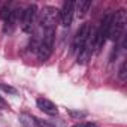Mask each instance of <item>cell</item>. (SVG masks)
<instances>
[{"instance_id":"cell-1","label":"cell","mask_w":127,"mask_h":127,"mask_svg":"<svg viewBox=\"0 0 127 127\" xmlns=\"http://www.w3.org/2000/svg\"><path fill=\"white\" fill-rule=\"evenodd\" d=\"M126 24H127V12L126 9H120L112 15V21H111V27H109V34L108 39H111L114 43H117L126 30Z\"/></svg>"},{"instance_id":"cell-2","label":"cell","mask_w":127,"mask_h":127,"mask_svg":"<svg viewBox=\"0 0 127 127\" xmlns=\"http://www.w3.org/2000/svg\"><path fill=\"white\" fill-rule=\"evenodd\" d=\"M54 34H55V29H48L43 32L42 39L37 42L36 54H37V58L40 61H45L51 57L52 48H54Z\"/></svg>"},{"instance_id":"cell-3","label":"cell","mask_w":127,"mask_h":127,"mask_svg":"<svg viewBox=\"0 0 127 127\" xmlns=\"http://www.w3.org/2000/svg\"><path fill=\"white\" fill-rule=\"evenodd\" d=\"M60 20V11L54 6H43L39 12V23L43 30L55 29L57 23Z\"/></svg>"},{"instance_id":"cell-4","label":"cell","mask_w":127,"mask_h":127,"mask_svg":"<svg viewBox=\"0 0 127 127\" xmlns=\"http://www.w3.org/2000/svg\"><path fill=\"white\" fill-rule=\"evenodd\" d=\"M94 46H96V30H90V34L84 43V46L79 49L78 52V64H87L88 60L91 58V54L94 51Z\"/></svg>"},{"instance_id":"cell-5","label":"cell","mask_w":127,"mask_h":127,"mask_svg":"<svg viewBox=\"0 0 127 127\" xmlns=\"http://www.w3.org/2000/svg\"><path fill=\"white\" fill-rule=\"evenodd\" d=\"M111 21H112V14H106L99 26V29L96 30V46L94 51H100V48L105 45V42L108 40V34H109V27H111Z\"/></svg>"},{"instance_id":"cell-6","label":"cell","mask_w":127,"mask_h":127,"mask_svg":"<svg viewBox=\"0 0 127 127\" xmlns=\"http://www.w3.org/2000/svg\"><path fill=\"white\" fill-rule=\"evenodd\" d=\"M37 17V8L36 5H29L23 12H21V29L26 33H32L34 21Z\"/></svg>"},{"instance_id":"cell-7","label":"cell","mask_w":127,"mask_h":127,"mask_svg":"<svg viewBox=\"0 0 127 127\" xmlns=\"http://www.w3.org/2000/svg\"><path fill=\"white\" fill-rule=\"evenodd\" d=\"M90 30H91V26L88 23H84L78 29V32L73 37V42H72V52H79V49L84 46V43H85V40L90 34Z\"/></svg>"},{"instance_id":"cell-8","label":"cell","mask_w":127,"mask_h":127,"mask_svg":"<svg viewBox=\"0 0 127 127\" xmlns=\"http://www.w3.org/2000/svg\"><path fill=\"white\" fill-rule=\"evenodd\" d=\"M73 12H75V2L67 0L63 3V8L60 11V21L63 27H69L73 20Z\"/></svg>"},{"instance_id":"cell-9","label":"cell","mask_w":127,"mask_h":127,"mask_svg":"<svg viewBox=\"0 0 127 127\" xmlns=\"http://www.w3.org/2000/svg\"><path fill=\"white\" fill-rule=\"evenodd\" d=\"M36 105H37V108H39L42 112H45V114H48V115H51V117L58 115V108L55 106V103H52L51 100H48V99H45V97L37 99Z\"/></svg>"},{"instance_id":"cell-10","label":"cell","mask_w":127,"mask_h":127,"mask_svg":"<svg viewBox=\"0 0 127 127\" xmlns=\"http://www.w3.org/2000/svg\"><path fill=\"white\" fill-rule=\"evenodd\" d=\"M20 20H21V11H20V8L11 9L9 15H8L6 20H5V32H11V30L18 24Z\"/></svg>"},{"instance_id":"cell-11","label":"cell","mask_w":127,"mask_h":127,"mask_svg":"<svg viewBox=\"0 0 127 127\" xmlns=\"http://www.w3.org/2000/svg\"><path fill=\"white\" fill-rule=\"evenodd\" d=\"M75 6H76L78 17H79V18H82V17H85V15H87L88 9L91 8V0H79L78 3H75Z\"/></svg>"},{"instance_id":"cell-12","label":"cell","mask_w":127,"mask_h":127,"mask_svg":"<svg viewBox=\"0 0 127 127\" xmlns=\"http://www.w3.org/2000/svg\"><path fill=\"white\" fill-rule=\"evenodd\" d=\"M20 121H21L26 127H34V117H30V115L23 114V115L20 117Z\"/></svg>"},{"instance_id":"cell-13","label":"cell","mask_w":127,"mask_h":127,"mask_svg":"<svg viewBox=\"0 0 127 127\" xmlns=\"http://www.w3.org/2000/svg\"><path fill=\"white\" fill-rule=\"evenodd\" d=\"M118 78H120V81H126L127 79V61L124 60L123 61V64H121V67H120V70H118Z\"/></svg>"},{"instance_id":"cell-14","label":"cell","mask_w":127,"mask_h":127,"mask_svg":"<svg viewBox=\"0 0 127 127\" xmlns=\"http://www.w3.org/2000/svg\"><path fill=\"white\" fill-rule=\"evenodd\" d=\"M0 90H3L6 93H11V94H17V90L14 87H9V85H5V84H0Z\"/></svg>"},{"instance_id":"cell-15","label":"cell","mask_w":127,"mask_h":127,"mask_svg":"<svg viewBox=\"0 0 127 127\" xmlns=\"http://www.w3.org/2000/svg\"><path fill=\"white\" fill-rule=\"evenodd\" d=\"M69 114L75 118H84L87 115V112H81V111H69Z\"/></svg>"},{"instance_id":"cell-16","label":"cell","mask_w":127,"mask_h":127,"mask_svg":"<svg viewBox=\"0 0 127 127\" xmlns=\"http://www.w3.org/2000/svg\"><path fill=\"white\" fill-rule=\"evenodd\" d=\"M34 126H39V127H54V126H51V124H48V123L39 120V118H34Z\"/></svg>"},{"instance_id":"cell-17","label":"cell","mask_w":127,"mask_h":127,"mask_svg":"<svg viewBox=\"0 0 127 127\" xmlns=\"http://www.w3.org/2000/svg\"><path fill=\"white\" fill-rule=\"evenodd\" d=\"M72 127H97L94 123H82V124H75Z\"/></svg>"},{"instance_id":"cell-18","label":"cell","mask_w":127,"mask_h":127,"mask_svg":"<svg viewBox=\"0 0 127 127\" xmlns=\"http://www.w3.org/2000/svg\"><path fill=\"white\" fill-rule=\"evenodd\" d=\"M0 106H8V103L3 100V97H2V96H0Z\"/></svg>"}]
</instances>
